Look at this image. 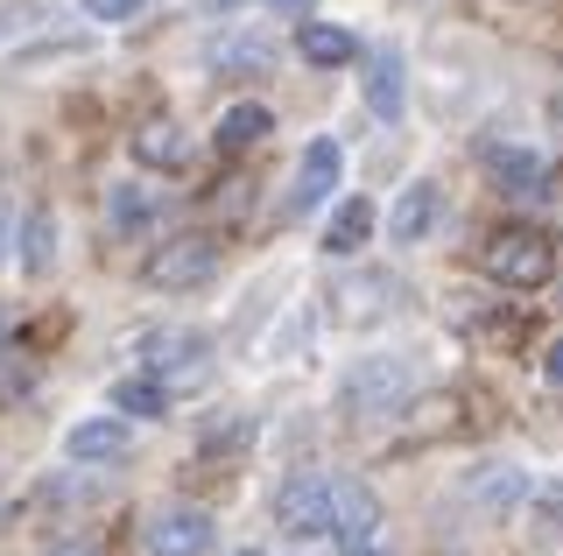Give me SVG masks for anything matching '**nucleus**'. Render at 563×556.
Returning a JSON list of instances; mask_svg holds the SVG:
<instances>
[{
    "label": "nucleus",
    "instance_id": "obj_27",
    "mask_svg": "<svg viewBox=\"0 0 563 556\" xmlns=\"http://www.w3.org/2000/svg\"><path fill=\"white\" fill-rule=\"evenodd\" d=\"M345 556H395V543L380 535V543H366V549H345Z\"/></svg>",
    "mask_w": 563,
    "mask_h": 556
},
{
    "label": "nucleus",
    "instance_id": "obj_9",
    "mask_svg": "<svg viewBox=\"0 0 563 556\" xmlns=\"http://www.w3.org/2000/svg\"><path fill=\"white\" fill-rule=\"evenodd\" d=\"M479 163H486L493 190H507V198H542V155H536V148H521V142H486Z\"/></svg>",
    "mask_w": 563,
    "mask_h": 556
},
{
    "label": "nucleus",
    "instance_id": "obj_7",
    "mask_svg": "<svg viewBox=\"0 0 563 556\" xmlns=\"http://www.w3.org/2000/svg\"><path fill=\"white\" fill-rule=\"evenodd\" d=\"M339 169H345V155L331 134H317V142L303 148V163H296V184H289V212H317V204L339 190Z\"/></svg>",
    "mask_w": 563,
    "mask_h": 556
},
{
    "label": "nucleus",
    "instance_id": "obj_11",
    "mask_svg": "<svg viewBox=\"0 0 563 556\" xmlns=\"http://www.w3.org/2000/svg\"><path fill=\"white\" fill-rule=\"evenodd\" d=\"M128 148H134L141 169H190V127H176V120H163V113L141 120Z\"/></svg>",
    "mask_w": 563,
    "mask_h": 556
},
{
    "label": "nucleus",
    "instance_id": "obj_5",
    "mask_svg": "<svg viewBox=\"0 0 563 556\" xmlns=\"http://www.w3.org/2000/svg\"><path fill=\"white\" fill-rule=\"evenodd\" d=\"M205 353H211L205 332H184V324H155V332H141V345H134V359L155 380H198L211 367Z\"/></svg>",
    "mask_w": 563,
    "mask_h": 556
},
{
    "label": "nucleus",
    "instance_id": "obj_29",
    "mask_svg": "<svg viewBox=\"0 0 563 556\" xmlns=\"http://www.w3.org/2000/svg\"><path fill=\"white\" fill-rule=\"evenodd\" d=\"M0 240H8V204H0Z\"/></svg>",
    "mask_w": 563,
    "mask_h": 556
},
{
    "label": "nucleus",
    "instance_id": "obj_2",
    "mask_svg": "<svg viewBox=\"0 0 563 556\" xmlns=\"http://www.w3.org/2000/svg\"><path fill=\"white\" fill-rule=\"evenodd\" d=\"M409 388H416V359H401V353H360L345 367V380H339V409L345 415H387V409L409 402Z\"/></svg>",
    "mask_w": 563,
    "mask_h": 556
},
{
    "label": "nucleus",
    "instance_id": "obj_8",
    "mask_svg": "<svg viewBox=\"0 0 563 556\" xmlns=\"http://www.w3.org/2000/svg\"><path fill=\"white\" fill-rule=\"evenodd\" d=\"M141 543H148V556H205L211 549V514L205 508H163Z\"/></svg>",
    "mask_w": 563,
    "mask_h": 556
},
{
    "label": "nucleus",
    "instance_id": "obj_26",
    "mask_svg": "<svg viewBox=\"0 0 563 556\" xmlns=\"http://www.w3.org/2000/svg\"><path fill=\"white\" fill-rule=\"evenodd\" d=\"M542 374H550V380H556V388H563V338L550 345V353H542Z\"/></svg>",
    "mask_w": 563,
    "mask_h": 556
},
{
    "label": "nucleus",
    "instance_id": "obj_1",
    "mask_svg": "<svg viewBox=\"0 0 563 556\" xmlns=\"http://www.w3.org/2000/svg\"><path fill=\"white\" fill-rule=\"evenodd\" d=\"M479 268H486V282H500V289H542L556 275V240L542 233V225H500V233L486 240V254H479Z\"/></svg>",
    "mask_w": 563,
    "mask_h": 556
},
{
    "label": "nucleus",
    "instance_id": "obj_13",
    "mask_svg": "<svg viewBox=\"0 0 563 556\" xmlns=\"http://www.w3.org/2000/svg\"><path fill=\"white\" fill-rule=\"evenodd\" d=\"M465 493L479 500L486 514H515V508H528V500H536V479H528L521 465H486L479 479H465Z\"/></svg>",
    "mask_w": 563,
    "mask_h": 556
},
{
    "label": "nucleus",
    "instance_id": "obj_28",
    "mask_svg": "<svg viewBox=\"0 0 563 556\" xmlns=\"http://www.w3.org/2000/svg\"><path fill=\"white\" fill-rule=\"evenodd\" d=\"M268 8H282V14H310L317 0H268Z\"/></svg>",
    "mask_w": 563,
    "mask_h": 556
},
{
    "label": "nucleus",
    "instance_id": "obj_3",
    "mask_svg": "<svg viewBox=\"0 0 563 556\" xmlns=\"http://www.w3.org/2000/svg\"><path fill=\"white\" fill-rule=\"evenodd\" d=\"M219 275V240L205 233H184V240H163L148 260H141V282L163 289V297H184V289H205Z\"/></svg>",
    "mask_w": 563,
    "mask_h": 556
},
{
    "label": "nucleus",
    "instance_id": "obj_20",
    "mask_svg": "<svg viewBox=\"0 0 563 556\" xmlns=\"http://www.w3.org/2000/svg\"><path fill=\"white\" fill-rule=\"evenodd\" d=\"M366 107L380 120H401V49H374V64H366Z\"/></svg>",
    "mask_w": 563,
    "mask_h": 556
},
{
    "label": "nucleus",
    "instance_id": "obj_18",
    "mask_svg": "<svg viewBox=\"0 0 563 556\" xmlns=\"http://www.w3.org/2000/svg\"><path fill=\"white\" fill-rule=\"evenodd\" d=\"M113 409H120V415H141V423H163V415H169V388H163L148 367H141V374H128V380H113Z\"/></svg>",
    "mask_w": 563,
    "mask_h": 556
},
{
    "label": "nucleus",
    "instance_id": "obj_16",
    "mask_svg": "<svg viewBox=\"0 0 563 556\" xmlns=\"http://www.w3.org/2000/svg\"><path fill=\"white\" fill-rule=\"evenodd\" d=\"M296 49H303L310 71H339V64L360 57V36H345V29H331V22H303L296 29Z\"/></svg>",
    "mask_w": 563,
    "mask_h": 556
},
{
    "label": "nucleus",
    "instance_id": "obj_21",
    "mask_svg": "<svg viewBox=\"0 0 563 556\" xmlns=\"http://www.w3.org/2000/svg\"><path fill=\"white\" fill-rule=\"evenodd\" d=\"M366 240H374V204H366V198H345L339 212H331V225H324V247L331 254H360Z\"/></svg>",
    "mask_w": 563,
    "mask_h": 556
},
{
    "label": "nucleus",
    "instance_id": "obj_19",
    "mask_svg": "<svg viewBox=\"0 0 563 556\" xmlns=\"http://www.w3.org/2000/svg\"><path fill=\"white\" fill-rule=\"evenodd\" d=\"M268 127H275V113L261 107V99H240V107H225V120H219V148L240 155V148L268 142Z\"/></svg>",
    "mask_w": 563,
    "mask_h": 556
},
{
    "label": "nucleus",
    "instance_id": "obj_10",
    "mask_svg": "<svg viewBox=\"0 0 563 556\" xmlns=\"http://www.w3.org/2000/svg\"><path fill=\"white\" fill-rule=\"evenodd\" d=\"M64 458L70 465H120L128 458V423H120V415H85V423H70Z\"/></svg>",
    "mask_w": 563,
    "mask_h": 556
},
{
    "label": "nucleus",
    "instance_id": "obj_6",
    "mask_svg": "<svg viewBox=\"0 0 563 556\" xmlns=\"http://www.w3.org/2000/svg\"><path fill=\"white\" fill-rule=\"evenodd\" d=\"M331 535H339V556L345 549H366V543H380V535H387L380 493L366 479H339V500H331Z\"/></svg>",
    "mask_w": 563,
    "mask_h": 556
},
{
    "label": "nucleus",
    "instance_id": "obj_4",
    "mask_svg": "<svg viewBox=\"0 0 563 556\" xmlns=\"http://www.w3.org/2000/svg\"><path fill=\"white\" fill-rule=\"evenodd\" d=\"M331 500H339V479H324V472H289L275 486V529H289V535H331Z\"/></svg>",
    "mask_w": 563,
    "mask_h": 556
},
{
    "label": "nucleus",
    "instance_id": "obj_25",
    "mask_svg": "<svg viewBox=\"0 0 563 556\" xmlns=\"http://www.w3.org/2000/svg\"><path fill=\"white\" fill-rule=\"evenodd\" d=\"M43 556H99V543H85V535H64V543H49Z\"/></svg>",
    "mask_w": 563,
    "mask_h": 556
},
{
    "label": "nucleus",
    "instance_id": "obj_24",
    "mask_svg": "<svg viewBox=\"0 0 563 556\" xmlns=\"http://www.w3.org/2000/svg\"><path fill=\"white\" fill-rule=\"evenodd\" d=\"M542 521H563V479H550V486H536V500H528Z\"/></svg>",
    "mask_w": 563,
    "mask_h": 556
},
{
    "label": "nucleus",
    "instance_id": "obj_14",
    "mask_svg": "<svg viewBox=\"0 0 563 556\" xmlns=\"http://www.w3.org/2000/svg\"><path fill=\"white\" fill-rule=\"evenodd\" d=\"M155 219H163V204H155L148 184H113V190H106V225H113L120 240H128V233H148Z\"/></svg>",
    "mask_w": 563,
    "mask_h": 556
},
{
    "label": "nucleus",
    "instance_id": "obj_23",
    "mask_svg": "<svg viewBox=\"0 0 563 556\" xmlns=\"http://www.w3.org/2000/svg\"><path fill=\"white\" fill-rule=\"evenodd\" d=\"M85 14H92V22H134L141 8H148V0H78Z\"/></svg>",
    "mask_w": 563,
    "mask_h": 556
},
{
    "label": "nucleus",
    "instance_id": "obj_15",
    "mask_svg": "<svg viewBox=\"0 0 563 556\" xmlns=\"http://www.w3.org/2000/svg\"><path fill=\"white\" fill-rule=\"evenodd\" d=\"M339 318H352V324H374V318H387V310H401V282L395 275H360L352 289H339Z\"/></svg>",
    "mask_w": 563,
    "mask_h": 556
},
{
    "label": "nucleus",
    "instance_id": "obj_17",
    "mask_svg": "<svg viewBox=\"0 0 563 556\" xmlns=\"http://www.w3.org/2000/svg\"><path fill=\"white\" fill-rule=\"evenodd\" d=\"M268 64H275V43L261 36V29H233V36L211 43V71H225V78L233 71H268Z\"/></svg>",
    "mask_w": 563,
    "mask_h": 556
},
{
    "label": "nucleus",
    "instance_id": "obj_30",
    "mask_svg": "<svg viewBox=\"0 0 563 556\" xmlns=\"http://www.w3.org/2000/svg\"><path fill=\"white\" fill-rule=\"evenodd\" d=\"M233 556H268V549H233Z\"/></svg>",
    "mask_w": 563,
    "mask_h": 556
},
{
    "label": "nucleus",
    "instance_id": "obj_22",
    "mask_svg": "<svg viewBox=\"0 0 563 556\" xmlns=\"http://www.w3.org/2000/svg\"><path fill=\"white\" fill-rule=\"evenodd\" d=\"M49 233H57V225H49V212H29V219H22V268H29V275H49V260H57Z\"/></svg>",
    "mask_w": 563,
    "mask_h": 556
},
{
    "label": "nucleus",
    "instance_id": "obj_12",
    "mask_svg": "<svg viewBox=\"0 0 563 556\" xmlns=\"http://www.w3.org/2000/svg\"><path fill=\"white\" fill-rule=\"evenodd\" d=\"M437 204H444V198H437V184H430V177H416V184L395 198V212H387V240H395V247H416V240H430Z\"/></svg>",
    "mask_w": 563,
    "mask_h": 556
}]
</instances>
